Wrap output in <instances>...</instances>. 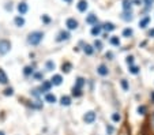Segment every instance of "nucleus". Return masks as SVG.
<instances>
[{
    "instance_id": "obj_1",
    "label": "nucleus",
    "mask_w": 154,
    "mask_h": 135,
    "mask_svg": "<svg viewBox=\"0 0 154 135\" xmlns=\"http://www.w3.org/2000/svg\"><path fill=\"white\" fill-rule=\"evenodd\" d=\"M42 37H44V34L41 32H33L29 34L27 41H29V44H32V45H38L41 42V40H42Z\"/></svg>"
},
{
    "instance_id": "obj_2",
    "label": "nucleus",
    "mask_w": 154,
    "mask_h": 135,
    "mask_svg": "<svg viewBox=\"0 0 154 135\" xmlns=\"http://www.w3.org/2000/svg\"><path fill=\"white\" fill-rule=\"evenodd\" d=\"M11 49V44L7 40H0V55H6Z\"/></svg>"
},
{
    "instance_id": "obj_3",
    "label": "nucleus",
    "mask_w": 154,
    "mask_h": 135,
    "mask_svg": "<svg viewBox=\"0 0 154 135\" xmlns=\"http://www.w3.org/2000/svg\"><path fill=\"white\" fill-rule=\"evenodd\" d=\"M66 26H67L70 30H74V29L78 27V21H75L74 18H68L67 21H66Z\"/></svg>"
},
{
    "instance_id": "obj_4",
    "label": "nucleus",
    "mask_w": 154,
    "mask_h": 135,
    "mask_svg": "<svg viewBox=\"0 0 154 135\" xmlns=\"http://www.w3.org/2000/svg\"><path fill=\"white\" fill-rule=\"evenodd\" d=\"M83 120H85L87 124H91V123L95 120V113H94V112H91V111H90V112H87L86 115L83 116Z\"/></svg>"
},
{
    "instance_id": "obj_5",
    "label": "nucleus",
    "mask_w": 154,
    "mask_h": 135,
    "mask_svg": "<svg viewBox=\"0 0 154 135\" xmlns=\"http://www.w3.org/2000/svg\"><path fill=\"white\" fill-rule=\"evenodd\" d=\"M78 10L81 11V12H85L87 10V1L86 0H79V3H78Z\"/></svg>"
},
{
    "instance_id": "obj_6",
    "label": "nucleus",
    "mask_w": 154,
    "mask_h": 135,
    "mask_svg": "<svg viewBox=\"0 0 154 135\" xmlns=\"http://www.w3.org/2000/svg\"><path fill=\"white\" fill-rule=\"evenodd\" d=\"M61 82H63V78H61V75H53V78L50 79V83H52V85H56V86L61 85Z\"/></svg>"
},
{
    "instance_id": "obj_7",
    "label": "nucleus",
    "mask_w": 154,
    "mask_h": 135,
    "mask_svg": "<svg viewBox=\"0 0 154 135\" xmlns=\"http://www.w3.org/2000/svg\"><path fill=\"white\" fill-rule=\"evenodd\" d=\"M7 82H8L7 74L4 72V70H3V68H0V83H3V85H6Z\"/></svg>"
},
{
    "instance_id": "obj_8",
    "label": "nucleus",
    "mask_w": 154,
    "mask_h": 135,
    "mask_svg": "<svg viewBox=\"0 0 154 135\" xmlns=\"http://www.w3.org/2000/svg\"><path fill=\"white\" fill-rule=\"evenodd\" d=\"M27 10H29V7H27L26 3H19V4H18V11H19V14H26Z\"/></svg>"
},
{
    "instance_id": "obj_9",
    "label": "nucleus",
    "mask_w": 154,
    "mask_h": 135,
    "mask_svg": "<svg viewBox=\"0 0 154 135\" xmlns=\"http://www.w3.org/2000/svg\"><path fill=\"white\" fill-rule=\"evenodd\" d=\"M97 72H98V74H100V75H102V77H105V75H108V68L105 67V66H102V64H101L100 67L97 68Z\"/></svg>"
},
{
    "instance_id": "obj_10",
    "label": "nucleus",
    "mask_w": 154,
    "mask_h": 135,
    "mask_svg": "<svg viewBox=\"0 0 154 135\" xmlns=\"http://www.w3.org/2000/svg\"><path fill=\"white\" fill-rule=\"evenodd\" d=\"M86 23H90V25H97V17H95L94 14H90L89 17L86 18Z\"/></svg>"
},
{
    "instance_id": "obj_11",
    "label": "nucleus",
    "mask_w": 154,
    "mask_h": 135,
    "mask_svg": "<svg viewBox=\"0 0 154 135\" xmlns=\"http://www.w3.org/2000/svg\"><path fill=\"white\" fill-rule=\"evenodd\" d=\"M68 38H70V33H68V32H60L59 37H57V41L68 40Z\"/></svg>"
},
{
    "instance_id": "obj_12",
    "label": "nucleus",
    "mask_w": 154,
    "mask_h": 135,
    "mask_svg": "<svg viewBox=\"0 0 154 135\" xmlns=\"http://www.w3.org/2000/svg\"><path fill=\"white\" fill-rule=\"evenodd\" d=\"M45 101L46 102H50V104H53V102H56V96L55 94H46L45 96Z\"/></svg>"
},
{
    "instance_id": "obj_13",
    "label": "nucleus",
    "mask_w": 154,
    "mask_h": 135,
    "mask_svg": "<svg viewBox=\"0 0 154 135\" xmlns=\"http://www.w3.org/2000/svg\"><path fill=\"white\" fill-rule=\"evenodd\" d=\"M115 27H116V26H115L112 22H106L104 25V29L106 30V32H112V30H115Z\"/></svg>"
},
{
    "instance_id": "obj_14",
    "label": "nucleus",
    "mask_w": 154,
    "mask_h": 135,
    "mask_svg": "<svg viewBox=\"0 0 154 135\" xmlns=\"http://www.w3.org/2000/svg\"><path fill=\"white\" fill-rule=\"evenodd\" d=\"M60 101H61V105H66V107H68V105L71 104V98H70V97H67V96H63Z\"/></svg>"
},
{
    "instance_id": "obj_15",
    "label": "nucleus",
    "mask_w": 154,
    "mask_h": 135,
    "mask_svg": "<svg viewBox=\"0 0 154 135\" xmlns=\"http://www.w3.org/2000/svg\"><path fill=\"white\" fill-rule=\"evenodd\" d=\"M131 0H124L123 1V7H124V10L126 11H131Z\"/></svg>"
},
{
    "instance_id": "obj_16",
    "label": "nucleus",
    "mask_w": 154,
    "mask_h": 135,
    "mask_svg": "<svg viewBox=\"0 0 154 135\" xmlns=\"http://www.w3.org/2000/svg\"><path fill=\"white\" fill-rule=\"evenodd\" d=\"M100 33H101V26H98V25H95V26L91 29V34H93V36H98Z\"/></svg>"
},
{
    "instance_id": "obj_17",
    "label": "nucleus",
    "mask_w": 154,
    "mask_h": 135,
    "mask_svg": "<svg viewBox=\"0 0 154 135\" xmlns=\"http://www.w3.org/2000/svg\"><path fill=\"white\" fill-rule=\"evenodd\" d=\"M61 68H63L64 72H70V71H71V68H73V64L67 62V63H64L63 66H61Z\"/></svg>"
},
{
    "instance_id": "obj_18",
    "label": "nucleus",
    "mask_w": 154,
    "mask_h": 135,
    "mask_svg": "<svg viewBox=\"0 0 154 135\" xmlns=\"http://www.w3.org/2000/svg\"><path fill=\"white\" fill-rule=\"evenodd\" d=\"M50 86H52V83H50V82H44V83H42V86H41V91H48V90L50 89Z\"/></svg>"
},
{
    "instance_id": "obj_19",
    "label": "nucleus",
    "mask_w": 154,
    "mask_h": 135,
    "mask_svg": "<svg viewBox=\"0 0 154 135\" xmlns=\"http://www.w3.org/2000/svg\"><path fill=\"white\" fill-rule=\"evenodd\" d=\"M15 25H17V26H23V25H25V19L22 18V17H17V18H15Z\"/></svg>"
},
{
    "instance_id": "obj_20",
    "label": "nucleus",
    "mask_w": 154,
    "mask_h": 135,
    "mask_svg": "<svg viewBox=\"0 0 154 135\" xmlns=\"http://www.w3.org/2000/svg\"><path fill=\"white\" fill-rule=\"evenodd\" d=\"M149 22H150V18H149V17H145V18H143L141 22H139V26H141V27H146Z\"/></svg>"
},
{
    "instance_id": "obj_21",
    "label": "nucleus",
    "mask_w": 154,
    "mask_h": 135,
    "mask_svg": "<svg viewBox=\"0 0 154 135\" xmlns=\"http://www.w3.org/2000/svg\"><path fill=\"white\" fill-rule=\"evenodd\" d=\"M83 51H85V53H86V55H91V53H93V48H91L90 45H87V44L85 45Z\"/></svg>"
},
{
    "instance_id": "obj_22",
    "label": "nucleus",
    "mask_w": 154,
    "mask_h": 135,
    "mask_svg": "<svg viewBox=\"0 0 154 135\" xmlns=\"http://www.w3.org/2000/svg\"><path fill=\"white\" fill-rule=\"evenodd\" d=\"M110 44H112V45H120V40H119V37H112V38H110Z\"/></svg>"
},
{
    "instance_id": "obj_23",
    "label": "nucleus",
    "mask_w": 154,
    "mask_h": 135,
    "mask_svg": "<svg viewBox=\"0 0 154 135\" xmlns=\"http://www.w3.org/2000/svg\"><path fill=\"white\" fill-rule=\"evenodd\" d=\"M123 36H124V37L132 36V29H124V32H123Z\"/></svg>"
},
{
    "instance_id": "obj_24",
    "label": "nucleus",
    "mask_w": 154,
    "mask_h": 135,
    "mask_svg": "<svg viewBox=\"0 0 154 135\" xmlns=\"http://www.w3.org/2000/svg\"><path fill=\"white\" fill-rule=\"evenodd\" d=\"M73 94L75 96V97H79V96L82 94L81 89H78V87H74V89H73Z\"/></svg>"
},
{
    "instance_id": "obj_25",
    "label": "nucleus",
    "mask_w": 154,
    "mask_h": 135,
    "mask_svg": "<svg viewBox=\"0 0 154 135\" xmlns=\"http://www.w3.org/2000/svg\"><path fill=\"white\" fill-rule=\"evenodd\" d=\"M83 83H85V82H83V79H82V78H78V79H77V86H75V87L81 89L82 86H83Z\"/></svg>"
},
{
    "instance_id": "obj_26",
    "label": "nucleus",
    "mask_w": 154,
    "mask_h": 135,
    "mask_svg": "<svg viewBox=\"0 0 154 135\" xmlns=\"http://www.w3.org/2000/svg\"><path fill=\"white\" fill-rule=\"evenodd\" d=\"M123 19H126V21H131L132 17H131V12L128 14V12H124L123 14Z\"/></svg>"
},
{
    "instance_id": "obj_27",
    "label": "nucleus",
    "mask_w": 154,
    "mask_h": 135,
    "mask_svg": "<svg viewBox=\"0 0 154 135\" xmlns=\"http://www.w3.org/2000/svg\"><path fill=\"white\" fill-rule=\"evenodd\" d=\"M94 46H95V48H97L98 51H100L101 48H102V42H101V41H98V40H95V41H94Z\"/></svg>"
},
{
    "instance_id": "obj_28",
    "label": "nucleus",
    "mask_w": 154,
    "mask_h": 135,
    "mask_svg": "<svg viewBox=\"0 0 154 135\" xmlns=\"http://www.w3.org/2000/svg\"><path fill=\"white\" fill-rule=\"evenodd\" d=\"M138 112H139V115H145V113H146V107H145V105L139 107V108H138Z\"/></svg>"
},
{
    "instance_id": "obj_29",
    "label": "nucleus",
    "mask_w": 154,
    "mask_h": 135,
    "mask_svg": "<svg viewBox=\"0 0 154 135\" xmlns=\"http://www.w3.org/2000/svg\"><path fill=\"white\" fill-rule=\"evenodd\" d=\"M46 68H48L49 71H50V70H53V68H55V63H53V62H48V63H46Z\"/></svg>"
},
{
    "instance_id": "obj_30",
    "label": "nucleus",
    "mask_w": 154,
    "mask_h": 135,
    "mask_svg": "<svg viewBox=\"0 0 154 135\" xmlns=\"http://www.w3.org/2000/svg\"><path fill=\"white\" fill-rule=\"evenodd\" d=\"M30 74H33V68L32 67H26L25 68V75H30Z\"/></svg>"
},
{
    "instance_id": "obj_31",
    "label": "nucleus",
    "mask_w": 154,
    "mask_h": 135,
    "mask_svg": "<svg viewBox=\"0 0 154 135\" xmlns=\"http://www.w3.org/2000/svg\"><path fill=\"white\" fill-rule=\"evenodd\" d=\"M12 93H14V90L11 89V87H10V89H6V90H4V94H6V96H11Z\"/></svg>"
},
{
    "instance_id": "obj_32",
    "label": "nucleus",
    "mask_w": 154,
    "mask_h": 135,
    "mask_svg": "<svg viewBox=\"0 0 154 135\" xmlns=\"http://www.w3.org/2000/svg\"><path fill=\"white\" fill-rule=\"evenodd\" d=\"M112 119H113V122H119V120H120V115H117V113H115L113 116H112Z\"/></svg>"
},
{
    "instance_id": "obj_33",
    "label": "nucleus",
    "mask_w": 154,
    "mask_h": 135,
    "mask_svg": "<svg viewBox=\"0 0 154 135\" xmlns=\"http://www.w3.org/2000/svg\"><path fill=\"white\" fill-rule=\"evenodd\" d=\"M154 0H145V4L147 6V7H150V6H153Z\"/></svg>"
},
{
    "instance_id": "obj_34",
    "label": "nucleus",
    "mask_w": 154,
    "mask_h": 135,
    "mask_svg": "<svg viewBox=\"0 0 154 135\" xmlns=\"http://www.w3.org/2000/svg\"><path fill=\"white\" fill-rule=\"evenodd\" d=\"M106 132H108V134H112V132H113V127L108 126V127H106Z\"/></svg>"
},
{
    "instance_id": "obj_35",
    "label": "nucleus",
    "mask_w": 154,
    "mask_h": 135,
    "mask_svg": "<svg viewBox=\"0 0 154 135\" xmlns=\"http://www.w3.org/2000/svg\"><path fill=\"white\" fill-rule=\"evenodd\" d=\"M127 63L128 64H132V63H134V57H132V56H128V57H127Z\"/></svg>"
},
{
    "instance_id": "obj_36",
    "label": "nucleus",
    "mask_w": 154,
    "mask_h": 135,
    "mask_svg": "<svg viewBox=\"0 0 154 135\" xmlns=\"http://www.w3.org/2000/svg\"><path fill=\"white\" fill-rule=\"evenodd\" d=\"M130 71H131L132 74H138V67H131L130 68Z\"/></svg>"
},
{
    "instance_id": "obj_37",
    "label": "nucleus",
    "mask_w": 154,
    "mask_h": 135,
    "mask_svg": "<svg viewBox=\"0 0 154 135\" xmlns=\"http://www.w3.org/2000/svg\"><path fill=\"white\" fill-rule=\"evenodd\" d=\"M122 85H123V87H124V89H126V90L128 89V85H127V82L124 81V79H123V81H122Z\"/></svg>"
},
{
    "instance_id": "obj_38",
    "label": "nucleus",
    "mask_w": 154,
    "mask_h": 135,
    "mask_svg": "<svg viewBox=\"0 0 154 135\" xmlns=\"http://www.w3.org/2000/svg\"><path fill=\"white\" fill-rule=\"evenodd\" d=\"M42 21H44V22H46V23H48V22H49V21H50V19L48 18V17H42Z\"/></svg>"
},
{
    "instance_id": "obj_39",
    "label": "nucleus",
    "mask_w": 154,
    "mask_h": 135,
    "mask_svg": "<svg viewBox=\"0 0 154 135\" xmlns=\"http://www.w3.org/2000/svg\"><path fill=\"white\" fill-rule=\"evenodd\" d=\"M149 36H154V29H153V30H150V32H149Z\"/></svg>"
},
{
    "instance_id": "obj_40",
    "label": "nucleus",
    "mask_w": 154,
    "mask_h": 135,
    "mask_svg": "<svg viewBox=\"0 0 154 135\" xmlns=\"http://www.w3.org/2000/svg\"><path fill=\"white\" fill-rule=\"evenodd\" d=\"M0 135H4V132H3V131H0Z\"/></svg>"
},
{
    "instance_id": "obj_41",
    "label": "nucleus",
    "mask_w": 154,
    "mask_h": 135,
    "mask_svg": "<svg viewBox=\"0 0 154 135\" xmlns=\"http://www.w3.org/2000/svg\"><path fill=\"white\" fill-rule=\"evenodd\" d=\"M64 1H67V3H70V1H71V0H64Z\"/></svg>"
}]
</instances>
